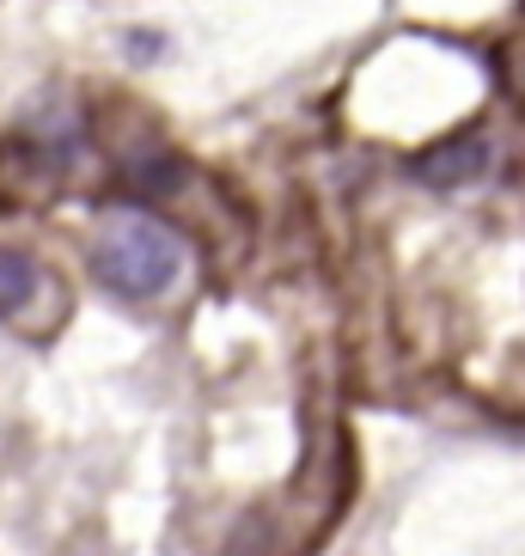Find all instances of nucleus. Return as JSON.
Listing matches in <instances>:
<instances>
[{"instance_id": "f257e3e1", "label": "nucleus", "mask_w": 525, "mask_h": 556, "mask_svg": "<svg viewBox=\"0 0 525 556\" xmlns=\"http://www.w3.org/2000/svg\"><path fill=\"white\" fill-rule=\"evenodd\" d=\"M92 269L116 294L153 300L183 269V245H178V232L148 220V214H116V220H104L99 245H92Z\"/></svg>"}, {"instance_id": "f03ea898", "label": "nucleus", "mask_w": 525, "mask_h": 556, "mask_svg": "<svg viewBox=\"0 0 525 556\" xmlns=\"http://www.w3.org/2000/svg\"><path fill=\"white\" fill-rule=\"evenodd\" d=\"M489 172V141L483 135H452V141H440V148H427L422 160H415V178L434 184V190H452V184H476Z\"/></svg>"}, {"instance_id": "7ed1b4c3", "label": "nucleus", "mask_w": 525, "mask_h": 556, "mask_svg": "<svg viewBox=\"0 0 525 556\" xmlns=\"http://www.w3.org/2000/svg\"><path fill=\"white\" fill-rule=\"evenodd\" d=\"M37 294V263L18 251H0V312H25Z\"/></svg>"}]
</instances>
